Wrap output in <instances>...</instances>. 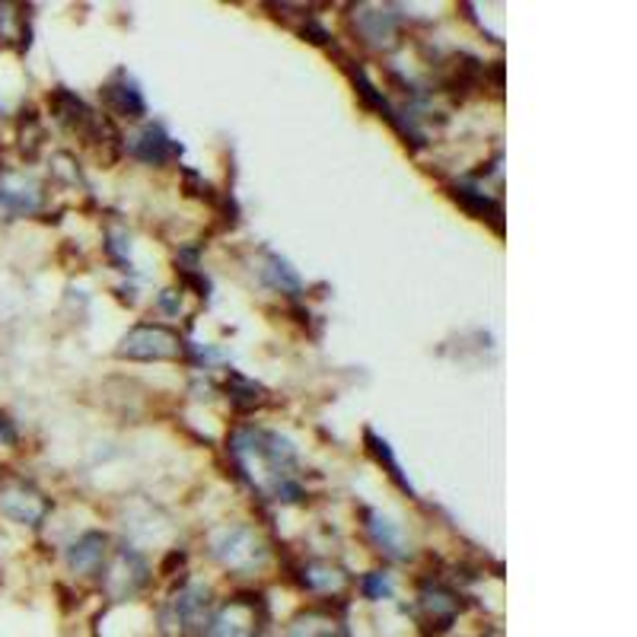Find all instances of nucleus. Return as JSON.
Returning <instances> with one entry per match:
<instances>
[{"label":"nucleus","instance_id":"obj_17","mask_svg":"<svg viewBox=\"0 0 637 637\" xmlns=\"http://www.w3.org/2000/svg\"><path fill=\"white\" fill-rule=\"evenodd\" d=\"M0 444L3 447H13L17 444V427H13V421L0 411Z\"/></svg>","mask_w":637,"mask_h":637},{"label":"nucleus","instance_id":"obj_6","mask_svg":"<svg viewBox=\"0 0 637 637\" xmlns=\"http://www.w3.org/2000/svg\"><path fill=\"white\" fill-rule=\"evenodd\" d=\"M208 609H211V593L205 587H189L179 596H172V621L182 631H195L208 625Z\"/></svg>","mask_w":637,"mask_h":637},{"label":"nucleus","instance_id":"obj_14","mask_svg":"<svg viewBox=\"0 0 637 637\" xmlns=\"http://www.w3.org/2000/svg\"><path fill=\"white\" fill-rule=\"evenodd\" d=\"M287 637H348L335 621H316V618H300Z\"/></svg>","mask_w":637,"mask_h":637},{"label":"nucleus","instance_id":"obj_10","mask_svg":"<svg viewBox=\"0 0 637 637\" xmlns=\"http://www.w3.org/2000/svg\"><path fill=\"white\" fill-rule=\"evenodd\" d=\"M421 606H425L427 615L437 621V631H447L449 621L462 609V603L456 599V593L444 590V587H430V590L421 593Z\"/></svg>","mask_w":637,"mask_h":637},{"label":"nucleus","instance_id":"obj_7","mask_svg":"<svg viewBox=\"0 0 637 637\" xmlns=\"http://www.w3.org/2000/svg\"><path fill=\"white\" fill-rule=\"evenodd\" d=\"M102 99H106V106L121 116V119H141L143 116V96L138 90V83L135 80H128L125 73H116V80H109L106 87H102Z\"/></svg>","mask_w":637,"mask_h":637},{"label":"nucleus","instance_id":"obj_8","mask_svg":"<svg viewBox=\"0 0 637 637\" xmlns=\"http://www.w3.org/2000/svg\"><path fill=\"white\" fill-rule=\"evenodd\" d=\"M106 545H109V539H106L102 533H87V536H80V539L73 543V548L68 551V561H71L77 574L96 577L102 561H106Z\"/></svg>","mask_w":637,"mask_h":637},{"label":"nucleus","instance_id":"obj_3","mask_svg":"<svg viewBox=\"0 0 637 637\" xmlns=\"http://www.w3.org/2000/svg\"><path fill=\"white\" fill-rule=\"evenodd\" d=\"M119 355L131 360H172L182 355V338L163 326H138L125 335Z\"/></svg>","mask_w":637,"mask_h":637},{"label":"nucleus","instance_id":"obj_11","mask_svg":"<svg viewBox=\"0 0 637 637\" xmlns=\"http://www.w3.org/2000/svg\"><path fill=\"white\" fill-rule=\"evenodd\" d=\"M357 23H360V32L367 42H392L396 39V17L379 10V7H367L364 13H357Z\"/></svg>","mask_w":637,"mask_h":637},{"label":"nucleus","instance_id":"obj_2","mask_svg":"<svg viewBox=\"0 0 637 637\" xmlns=\"http://www.w3.org/2000/svg\"><path fill=\"white\" fill-rule=\"evenodd\" d=\"M213 558L230 570H252V567L265 565V545L261 539L246 529V526H233V529H223L220 536H213Z\"/></svg>","mask_w":637,"mask_h":637},{"label":"nucleus","instance_id":"obj_4","mask_svg":"<svg viewBox=\"0 0 637 637\" xmlns=\"http://www.w3.org/2000/svg\"><path fill=\"white\" fill-rule=\"evenodd\" d=\"M259 599L261 596L230 599V606L223 613L208 618L205 637H256V631H259V621H256V606H261Z\"/></svg>","mask_w":637,"mask_h":637},{"label":"nucleus","instance_id":"obj_9","mask_svg":"<svg viewBox=\"0 0 637 637\" xmlns=\"http://www.w3.org/2000/svg\"><path fill=\"white\" fill-rule=\"evenodd\" d=\"M131 150H135V157L143 160V163L160 166V163H166L172 153H176V143L166 138V131L160 128V125H147L141 135L135 138Z\"/></svg>","mask_w":637,"mask_h":637},{"label":"nucleus","instance_id":"obj_12","mask_svg":"<svg viewBox=\"0 0 637 637\" xmlns=\"http://www.w3.org/2000/svg\"><path fill=\"white\" fill-rule=\"evenodd\" d=\"M341 584H345V574L338 567L326 565V561H312V565L303 567V587H309V590L329 593Z\"/></svg>","mask_w":637,"mask_h":637},{"label":"nucleus","instance_id":"obj_1","mask_svg":"<svg viewBox=\"0 0 637 637\" xmlns=\"http://www.w3.org/2000/svg\"><path fill=\"white\" fill-rule=\"evenodd\" d=\"M48 510H51V504L36 485H29L17 475L0 478V514L3 517L23 522V526H39L48 517Z\"/></svg>","mask_w":637,"mask_h":637},{"label":"nucleus","instance_id":"obj_5","mask_svg":"<svg viewBox=\"0 0 637 637\" xmlns=\"http://www.w3.org/2000/svg\"><path fill=\"white\" fill-rule=\"evenodd\" d=\"M42 205V191L32 179L3 172L0 176V208L10 213H32Z\"/></svg>","mask_w":637,"mask_h":637},{"label":"nucleus","instance_id":"obj_16","mask_svg":"<svg viewBox=\"0 0 637 637\" xmlns=\"http://www.w3.org/2000/svg\"><path fill=\"white\" fill-rule=\"evenodd\" d=\"M364 593H367L370 599H382V596H392V584H389L386 574H370V577L364 580Z\"/></svg>","mask_w":637,"mask_h":637},{"label":"nucleus","instance_id":"obj_15","mask_svg":"<svg viewBox=\"0 0 637 637\" xmlns=\"http://www.w3.org/2000/svg\"><path fill=\"white\" fill-rule=\"evenodd\" d=\"M233 382L242 389V392H230L233 405H239V408H252V405H261V401H265V389H261V386H256V382H249V379L242 377H233Z\"/></svg>","mask_w":637,"mask_h":637},{"label":"nucleus","instance_id":"obj_13","mask_svg":"<svg viewBox=\"0 0 637 637\" xmlns=\"http://www.w3.org/2000/svg\"><path fill=\"white\" fill-rule=\"evenodd\" d=\"M456 201L466 208V211H472L475 217H481V220H491V217H500V208H497L495 201L488 198V195H481V191L475 189H456Z\"/></svg>","mask_w":637,"mask_h":637}]
</instances>
